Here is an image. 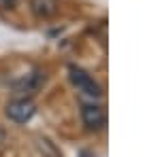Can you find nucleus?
Instances as JSON below:
<instances>
[{
	"label": "nucleus",
	"instance_id": "obj_3",
	"mask_svg": "<svg viewBox=\"0 0 160 157\" xmlns=\"http://www.w3.org/2000/svg\"><path fill=\"white\" fill-rule=\"evenodd\" d=\"M81 119L88 130H102L107 123V113L100 104H83L81 106Z\"/></svg>",
	"mask_w": 160,
	"mask_h": 157
},
{
	"label": "nucleus",
	"instance_id": "obj_6",
	"mask_svg": "<svg viewBox=\"0 0 160 157\" xmlns=\"http://www.w3.org/2000/svg\"><path fill=\"white\" fill-rule=\"evenodd\" d=\"M37 149L43 153V157H62L60 149L53 145L49 138H45V136H38L37 138Z\"/></svg>",
	"mask_w": 160,
	"mask_h": 157
},
{
	"label": "nucleus",
	"instance_id": "obj_5",
	"mask_svg": "<svg viewBox=\"0 0 160 157\" xmlns=\"http://www.w3.org/2000/svg\"><path fill=\"white\" fill-rule=\"evenodd\" d=\"M30 11L38 19H49L58 13V0H30Z\"/></svg>",
	"mask_w": 160,
	"mask_h": 157
},
{
	"label": "nucleus",
	"instance_id": "obj_7",
	"mask_svg": "<svg viewBox=\"0 0 160 157\" xmlns=\"http://www.w3.org/2000/svg\"><path fill=\"white\" fill-rule=\"evenodd\" d=\"M17 0H0V11H7V9H13Z\"/></svg>",
	"mask_w": 160,
	"mask_h": 157
},
{
	"label": "nucleus",
	"instance_id": "obj_2",
	"mask_svg": "<svg viewBox=\"0 0 160 157\" xmlns=\"http://www.w3.org/2000/svg\"><path fill=\"white\" fill-rule=\"evenodd\" d=\"M34 110H37L34 104H32L28 98H17V100H13V102L7 104L4 113H7V117L11 121H15V123H26V121L32 119Z\"/></svg>",
	"mask_w": 160,
	"mask_h": 157
},
{
	"label": "nucleus",
	"instance_id": "obj_4",
	"mask_svg": "<svg viewBox=\"0 0 160 157\" xmlns=\"http://www.w3.org/2000/svg\"><path fill=\"white\" fill-rule=\"evenodd\" d=\"M43 81H45V74L38 72V70H37V72H32V74H26L19 83L13 85V89H15L13 94H17V96H26V94L30 96V94H37V89L41 87Z\"/></svg>",
	"mask_w": 160,
	"mask_h": 157
},
{
	"label": "nucleus",
	"instance_id": "obj_1",
	"mask_svg": "<svg viewBox=\"0 0 160 157\" xmlns=\"http://www.w3.org/2000/svg\"><path fill=\"white\" fill-rule=\"evenodd\" d=\"M68 76H71L73 85L81 94H86V96H90V98H100V94H102L100 85L96 83L83 68H79V66H68Z\"/></svg>",
	"mask_w": 160,
	"mask_h": 157
}]
</instances>
